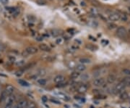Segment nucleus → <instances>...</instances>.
I'll return each instance as SVG.
<instances>
[{"instance_id":"nucleus-1","label":"nucleus","mask_w":130,"mask_h":108,"mask_svg":"<svg viewBox=\"0 0 130 108\" xmlns=\"http://www.w3.org/2000/svg\"><path fill=\"white\" fill-rule=\"evenodd\" d=\"M16 101V96L13 94L8 95L7 98L5 100V104L4 108H12L13 105L15 104V102Z\"/></svg>"},{"instance_id":"nucleus-2","label":"nucleus","mask_w":130,"mask_h":108,"mask_svg":"<svg viewBox=\"0 0 130 108\" xmlns=\"http://www.w3.org/2000/svg\"><path fill=\"white\" fill-rule=\"evenodd\" d=\"M125 87H126V85L122 81L119 82L115 86L113 87V94H121L122 91H124Z\"/></svg>"},{"instance_id":"nucleus-3","label":"nucleus","mask_w":130,"mask_h":108,"mask_svg":"<svg viewBox=\"0 0 130 108\" xmlns=\"http://www.w3.org/2000/svg\"><path fill=\"white\" fill-rule=\"evenodd\" d=\"M128 32L126 31V29L123 27V26H120L117 28L116 30V35L119 37V38H121V39H124L126 36Z\"/></svg>"},{"instance_id":"nucleus-4","label":"nucleus","mask_w":130,"mask_h":108,"mask_svg":"<svg viewBox=\"0 0 130 108\" xmlns=\"http://www.w3.org/2000/svg\"><path fill=\"white\" fill-rule=\"evenodd\" d=\"M28 101L25 99H20L18 102L15 104L12 107V108H25L28 104Z\"/></svg>"},{"instance_id":"nucleus-5","label":"nucleus","mask_w":130,"mask_h":108,"mask_svg":"<svg viewBox=\"0 0 130 108\" xmlns=\"http://www.w3.org/2000/svg\"><path fill=\"white\" fill-rule=\"evenodd\" d=\"M93 83L95 86H103L105 84V81L103 78L99 77V78H96L95 79H94Z\"/></svg>"},{"instance_id":"nucleus-6","label":"nucleus","mask_w":130,"mask_h":108,"mask_svg":"<svg viewBox=\"0 0 130 108\" xmlns=\"http://www.w3.org/2000/svg\"><path fill=\"white\" fill-rule=\"evenodd\" d=\"M120 18H121V15L117 13H113L110 14V15L108 16V19L111 21H117L120 20Z\"/></svg>"},{"instance_id":"nucleus-7","label":"nucleus","mask_w":130,"mask_h":108,"mask_svg":"<svg viewBox=\"0 0 130 108\" xmlns=\"http://www.w3.org/2000/svg\"><path fill=\"white\" fill-rule=\"evenodd\" d=\"M25 51L29 55L30 54H36L38 52V49L36 47L31 46V47H28L25 49Z\"/></svg>"},{"instance_id":"nucleus-8","label":"nucleus","mask_w":130,"mask_h":108,"mask_svg":"<svg viewBox=\"0 0 130 108\" xmlns=\"http://www.w3.org/2000/svg\"><path fill=\"white\" fill-rule=\"evenodd\" d=\"M64 80H65V78L64 75H58L54 77V82L56 83V84H59V83H62L63 82H64Z\"/></svg>"},{"instance_id":"nucleus-9","label":"nucleus","mask_w":130,"mask_h":108,"mask_svg":"<svg viewBox=\"0 0 130 108\" xmlns=\"http://www.w3.org/2000/svg\"><path fill=\"white\" fill-rule=\"evenodd\" d=\"M87 88H88V87H87V85H85V84H82V85H80V86H79L77 87V92L80 93V94H85V93L87 92Z\"/></svg>"},{"instance_id":"nucleus-10","label":"nucleus","mask_w":130,"mask_h":108,"mask_svg":"<svg viewBox=\"0 0 130 108\" xmlns=\"http://www.w3.org/2000/svg\"><path fill=\"white\" fill-rule=\"evenodd\" d=\"M5 91H6V93H7L8 95H11V94H12L13 92L15 91V87H14L13 86H12L11 84H7V85H6V86H5Z\"/></svg>"},{"instance_id":"nucleus-11","label":"nucleus","mask_w":130,"mask_h":108,"mask_svg":"<svg viewBox=\"0 0 130 108\" xmlns=\"http://www.w3.org/2000/svg\"><path fill=\"white\" fill-rule=\"evenodd\" d=\"M105 72V69H98L95 71H94L93 73V76L96 77V78H99L101 75L104 74Z\"/></svg>"},{"instance_id":"nucleus-12","label":"nucleus","mask_w":130,"mask_h":108,"mask_svg":"<svg viewBox=\"0 0 130 108\" xmlns=\"http://www.w3.org/2000/svg\"><path fill=\"white\" fill-rule=\"evenodd\" d=\"M51 34L54 37H59L60 35L62 34V31L59 30V29H53V30H51Z\"/></svg>"},{"instance_id":"nucleus-13","label":"nucleus","mask_w":130,"mask_h":108,"mask_svg":"<svg viewBox=\"0 0 130 108\" xmlns=\"http://www.w3.org/2000/svg\"><path fill=\"white\" fill-rule=\"evenodd\" d=\"M39 49L41 50V51H43V52H50L51 51V48L46 45V44H41L39 45Z\"/></svg>"},{"instance_id":"nucleus-14","label":"nucleus","mask_w":130,"mask_h":108,"mask_svg":"<svg viewBox=\"0 0 130 108\" xmlns=\"http://www.w3.org/2000/svg\"><path fill=\"white\" fill-rule=\"evenodd\" d=\"M8 96V94L6 93V91L4 90L2 93H1V95H0V103H2V102H5L6 99L7 98Z\"/></svg>"},{"instance_id":"nucleus-15","label":"nucleus","mask_w":130,"mask_h":108,"mask_svg":"<svg viewBox=\"0 0 130 108\" xmlns=\"http://www.w3.org/2000/svg\"><path fill=\"white\" fill-rule=\"evenodd\" d=\"M106 81H107V83H108L112 84V83H113L115 82V81H116V76H115L114 75H113V74L109 75L107 77Z\"/></svg>"},{"instance_id":"nucleus-16","label":"nucleus","mask_w":130,"mask_h":108,"mask_svg":"<svg viewBox=\"0 0 130 108\" xmlns=\"http://www.w3.org/2000/svg\"><path fill=\"white\" fill-rule=\"evenodd\" d=\"M87 25L92 28H97L98 26V23L96 21V20H90L88 21L87 23Z\"/></svg>"},{"instance_id":"nucleus-17","label":"nucleus","mask_w":130,"mask_h":108,"mask_svg":"<svg viewBox=\"0 0 130 108\" xmlns=\"http://www.w3.org/2000/svg\"><path fill=\"white\" fill-rule=\"evenodd\" d=\"M86 70V66L83 64H79L76 66V70L78 72H82Z\"/></svg>"},{"instance_id":"nucleus-18","label":"nucleus","mask_w":130,"mask_h":108,"mask_svg":"<svg viewBox=\"0 0 130 108\" xmlns=\"http://www.w3.org/2000/svg\"><path fill=\"white\" fill-rule=\"evenodd\" d=\"M79 62L81 63V64H89L91 62V60L90 59L87 58V57H82L79 60Z\"/></svg>"},{"instance_id":"nucleus-19","label":"nucleus","mask_w":130,"mask_h":108,"mask_svg":"<svg viewBox=\"0 0 130 108\" xmlns=\"http://www.w3.org/2000/svg\"><path fill=\"white\" fill-rule=\"evenodd\" d=\"M18 83H19L20 85H21L22 86H25V87H28V86H30V83H29L28 81H25V80L19 79V80L18 81Z\"/></svg>"},{"instance_id":"nucleus-20","label":"nucleus","mask_w":130,"mask_h":108,"mask_svg":"<svg viewBox=\"0 0 130 108\" xmlns=\"http://www.w3.org/2000/svg\"><path fill=\"white\" fill-rule=\"evenodd\" d=\"M36 74L38 75V76L43 77V76L46 75V70H45V69L42 68V69H40V70H38Z\"/></svg>"},{"instance_id":"nucleus-21","label":"nucleus","mask_w":130,"mask_h":108,"mask_svg":"<svg viewBox=\"0 0 130 108\" xmlns=\"http://www.w3.org/2000/svg\"><path fill=\"white\" fill-rule=\"evenodd\" d=\"M80 75V72H78V71L76 70V71H74V72H72V73H71L70 78H71L72 79H76V78H77Z\"/></svg>"},{"instance_id":"nucleus-22","label":"nucleus","mask_w":130,"mask_h":108,"mask_svg":"<svg viewBox=\"0 0 130 108\" xmlns=\"http://www.w3.org/2000/svg\"><path fill=\"white\" fill-rule=\"evenodd\" d=\"M120 98L121 99H124V100H125V99H127L128 98H129V93L128 92H126V91H122L121 94H120Z\"/></svg>"},{"instance_id":"nucleus-23","label":"nucleus","mask_w":130,"mask_h":108,"mask_svg":"<svg viewBox=\"0 0 130 108\" xmlns=\"http://www.w3.org/2000/svg\"><path fill=\"white\" fill-rule=\"evenodd\" d=\"M122 82H123L126 86H130V76L125 77V78L122 80Z\"/></svg>"},{"instance_id":"nucleus-24","label":"nucleus","mask_w":130,"mask_h":108,"mask_svg":"<svg viewBox=\"0 0 130 108\" xmlns=\"http://www.w3.org/2000/svg\"><path fill=\"white\" fill-rule=\"evenodd\" d=\"M25 64V61L24 60H20L17 62H15V65L18 67H22Z\"/></svg>"},{"instance_id":"nucleus-25","label":"nucleus","mask_w":130,"mask_h":108,"mask_svg":"<svg viewBox=\"0 0 130 108\" xmlns=\"http://www.w3.org/2000/svg\"><path fill=\"white\" fill-rule=\"evenodd\" d=\"M37 82H38V83L39 85H41V86H45V85L46 84V83H47L46 80L44 79V78H40V79H38V80L37 81Z\"/></svg>"},{"instance_id":"nucleus-26","label":"nucleus","mask_w":130,"mask_h":108,"mask_svg":"<svg viewBox=\"0 0 130 108\" xmlns=\"http://www.w3.org/2000/svg\"><path fill=\"white\" fill-rule=\"evenodd\" d=\"M64 39L62 38V37H59L58 39H56V44H59V45H61L64 43Z\"/></svg>"},{"instance_id":"nucleus-27","label":"nucleus","mask_w":130,"mask_h":108,"mask_svg":"<svg viewBox=\"0 0 130 108\" xmlns=\"http://www.w3.org/2000/svg\"><path fill=\"white\" fill-rule=\"evenodd\" d=\"M116 28V25L114 24L113 23H110L108 24V28L110 29V30H113V29H114Z\"/></svg>"},{"instance_id":"nucleus-28","label":"nucleus","mask_w":130,"mask_h":108,"mask_svg":"<svg viewBox=\"0 0 130 108\" xmlns=\"http://www.w3.org/2000/svg\"><path fill=\"white\" fill-rule=\"evenodd\" d=\"M122 73L128 76H130V69H128V68H124L122 70Z\"/></svg>"},{"instance_id":"nucleus-29","label":"nucleus","mask_w":130,"mask_h":108,"mask_svg":"<svg viewBox=\"0 0 130 108\" xmlns=\"http://www.w3.org/2000/svg\"><path fill=\"white\" fill-rule=\"evenodd\" d=\"M28 19L30 22L31 23H34L36 20V18L33 16V15H28Z\"/></svg>"},{"instance_id":"nucleus-30","label":"nucleus","mask_w":130,"mask_h":108,"mask_svg":"<svg viewBox=\"0 0 130 108\" xmlns=\"http://www.w3.org/2000/svg\"><path fill=\"white\" fill-rule=\"evenodd\" d=\"M90 13L93 15H98V11L95 9V8H91L90 9Z\"/></svg>"},{"instance_id":"nucleus-31","label":"nucleus","mask_w":130,"mask_h":108,"mask_svg":"<svg viewBox=\"0 0 130 108\" xmlns=\"http://www.w3.org/2000/svg\"><path fill=\"white\" fill-rule=\"evenodd\" d=\"M78 49H79V47H78L77 45H76V44H73V45L70 47V49H71L72 51H73V52L77 50Z\"/></svg>"},{"instance_id":"nucleus-32","label":"nucleus","mask_w":130,"mask_h":108,"mask_svg":"<svg viewBox=\"0 0 130 108\" xmlns=\"http://www.w3.org/2000/svg\"><path fill=\"white\" fill-rule=\"evenodd\" d=\"M88 78H89L88 75H87V74H85V73H84V74H82V75H81V79H82V81H86V80L88 79Z\"/></svg>"},{"instance_id":"nucleus-33","label":"nucleus","mask_w":130,"mask_h":108,"mask_svg":"<svg viewBox=\"0 0 130 108\" xmlns=\"http://www.w3.org/2000/svg\"><path fill=\"white\" fill-rule=\"evenodd\" d=\"M50 101H51L52 103L56 104H61L60 101H59V100H57V99H51Z\"/></svg>"},{"instance_id":"nucleus-34","label":"nucleus","mask_w":130,"mask_h":108,"mask_svg":"<svg viewBox=\"0 0 130 108\" xmlns=\"http://www.w3.org/2000/svg\"><path fill=\"white\" fill-rule=\"evenodd\" d=\"M9 60L10 62H16V59L14 56H9Z\"/></svg>"},{"instance_id":"nucleus-35","label":"nucleus","mask_w":130,"mask_h":108,"mask_svg":"<svg viewBox=\"0 0 130 108\" xmlns=\"http://www.w3.org/2000/svg\"><path fill=\"white\" fill-rule=\"evenodd\" d=\"M86 48L89 49H90V50H91V51H95V47H94V46H93V45H90V44L87 45V46H86Z\"/></svg>"},{"instance_id":"nucleus-36","label":"nucleus","mask_w":130,"mask_h":108,"mask_svg":"<svg viewBox=\"0 0 130 108\" xmlns=\"http://www.w3.org/2000/svg\"><path fill=\"white\" fill-rule=\"evenodd\" d=\"M67 85V83H59V84H57V87H59V88H62V87H65Z\"/></svg>"},{"instance_id":"nucleus-37","label":"nucleus","mask_w":130,"mask_h":108,"mask_svg":"<svg viewBox=\"0 0 130 108\" xmlns=\"http://www.w3.org/2000/svg\"><path fill=\"white\" fill-rule=\"evenodd\" d=\"M41 100L43 103H46L48 101V97L46 96H42L41 97Z\"/></svg>"},{"instance_id":"nucleus-38","label":"nucleus","mask_w":130,"mask_h":108,"mask_svg":"<svg viewBox=\"0 0 130 108\" xmlns=\"http://www.w3.org/2000/svg\"><path fill=\"white\" fill-rule=\"evenodd\" d=\"M23 70H18V71H17V72L15 73V75H16L17 76H18V77L23 75Z\"/></svg>"},{"instance_id":"nucleus-39","label":"nucleus","mask_w":130,"mask_h":108,"mask_svg":"<svg viewBox=\"0 0 130 108\" xmlns=\"http://www.w3.org/2000/svg\"><path fill=\"white\" fill-rule=\"evenodd\" d=\"M36 41H41L43 40V36H36Z\"/></svg>"},{"instance_id":"nucleus-40","label":"nucleus","mask_w":130,"mask_h":108,"mask_svg":"<svg viewBox=\"0 0 130 108\" xmlns=\"http://www.w3.org/2000/svg\"><path fill=\"white\" fill-rule=\"evenodd\" d=\"M5 50V46L0 43V52H4Z\"/></svg>"},{"instance_id":"nucleus-41","label":"nucleus","mask_w":130,"mask_h":108,"mask_svg":"<svg viewBox=\"0 0 130 108\" xmlns=\"http://www.w3.org/2000/svg\"><path fill=\"white\" fill-rule=\"evenodd\" d=\"M120 19H121L122 21H126V20H127V17H126V15H121Z\"/></svg>"},{"instance_id":"nucleus-42","label":"nucleus","mask_w":130,"mask_h":108,"mask_svg":"<svg viewBox=\"0 0 130 108\" xmlns=\"http://www.w3.org/2000/svg\"><path fill=\"white\" fill-rule=\"evenodd\" d=\"M9 2V0H0V3H2V5H7Z\"/></svg>"},{"instance_id":"nucleus-43","label":"nucleus","mask_w":130,"mask_h":108,"mask_svg":"<svg viewBox=\"0 0 130 108\" xmlns=\"http://www.w3.org/2000/svg\"><path fill=\"white\" fill-rule=\"evenodd\" d=\"M37 3L38 4V5H44L45 4H46V2H43V1H37Z\"/></svg>"},{"instance_id":"nucleus-44","label":"nucleus","mask_w":130,"mask_h":108,"mask_svg":"<svg viewBox=\"0 0 130 108\" xmlns=\"http://www.w3.org/2000/svg\"><path fill=\"white\" fill-rule=\"evenodd\" d=\"M22 55H23V57H28V55H29V54L26 52L25 50H24V51L23 52V53H22Z\"/></svg>"},{"instance_id":"nucleus-45","label":"nucleus","mask_w":130,"mask_h":108,"mask_svg":"<svg viewBox=\"0 0 130 108\" xmlns=\"http://www.w3.org/2000/svg\"><path fill=\"white\" fill-rule=\"evenodd\" d=\"M108 43V41H105V40H102V41H101V44H102L103 45H107Z\"/></svg>"},{"instance_id":"nucleus-46","label":"nucleus","mask_w":130,"mask_h":108,"mask_svg":"<svg viewBox=\"0 0 130 108\" xmlns=\"http://www.w3.org/2000/svg\"><path fill=\"white\" fill-rule=\"evenodd\" d=\"M75 42H77V44H78V45L81 44V43H82V42H81V41H80V40H79V39H76V40H75Z\"/></svg>"},{"instance_id":"nucleus-47","label":"nucleus","mask_w":130,"mask_h":108,"mask_svg":"<svg viewBox=\"0 0 130 108\" xmlns=\"http://www.w3.org/2000/svg\"><path fill=\"white\" fill-rule=\"evenodd\" d=\"M74 107H76V108H81V107H80V106H79L78 104H74Z\"/></svg>"},{"instance_id":"nucleus-48","label":"nucleus","mask_w":130,"mask_h":108,"mask_svg":"<svg viewBox=\"0 0 130 108\" xmlns=\"http://www.w3.org/2000/svg\"><path fill=\"white\" fill-rule=\"evenodd\" d=\"M2 11H3V8L2 7V6L0 5V13H2Z\"/></svg>"},{"instance_id":"nucleus-49","label":"nucleus","mask_w":130,"mask_h":108,"mask_svg":"<svg viewBox=\"0 0 130 108\" xmlns=\"http://www.w3.org/2000/svg\"><path fill=\"white\" fill-rule=\"evenodd\" d=\"M1 90H2V85L0 84V91H1Z\"/></svg>"},{"instance_id":"nucleus-50","label":"nucleus","mask_w":130,"mask_h":108,"mask_svg":"<svg viewBox=\"0 0 130 108\" xmlns=\"http://www.w3.org/2000/svg\"><path fill=\"white\" fill-rule=\"evenodd\" d=\"M128 32H129V34H130V28H129V31H128Z\"/></svg>"},{"instance_id":"nucleus-51","label":"nucleus","mask_w":130,"mask_h":108,"mask_svg":"<svg viewBox=\"0 0 130 108\" xmlns=\"http://www.w3.org/2000/svg\"><path fill=\"white\" fill-rule=\"evenodd\" d=\"M90 108H94V107H93V106H91V107H90Z\"/></svg>"},{"instance_id":"nucleus-52","label":"nucleus","mask_w":130,"mask_h":108,"mask_svg":"<svg viewBox=\"0 0 130 108\" xmlns=\"http://www.w3.org/2000/svg\"><path fill=\"white\" fill-rule=\"evenodd\" d=\"M34 108H37V107H34Z\"/></svg>"},{"instance_id":"nucleus-53","label":"nucleus","mask_w":130,"mask_h":108,"mask_svg":"<svg viewBox=\"0 0 130 108\" xmlns=\"http://www.w3.org/2000/svg\"><path fill=\"white\" fill-rule=\"evenodd\" d=\"M50 1H51V0H50Z\"/></svg>"}]
</instances>
